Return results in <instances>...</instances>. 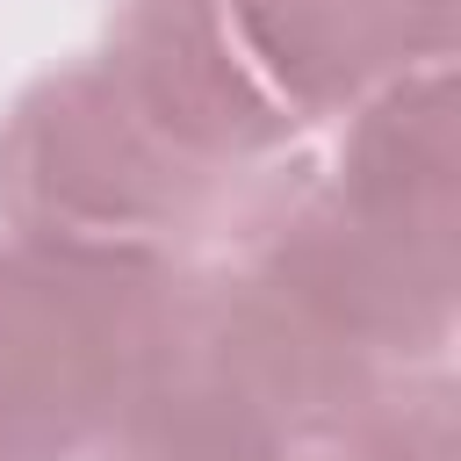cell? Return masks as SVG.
<instances>
[{
  "label": "cell",
  "instance_id": "6da1fadb",
  "mask_svg": "<svg viewBox=\"0 0 461 461\" xmlns=\"http://www.w3.org/2000/svg\"><path fill=\"white\" fill-rule=\"evenodd\" d=\"M303 324L382 375L447 367L454 346V65H425L252 166L209 245Z\"/></svg>",
  "mask_w": 461,
  "mask_h": 461
},
{
  "label": "cell",
  "instance_id": "7a4b0ae2",
  "mask_svg": "<svg viewBox=\"0 0 461 461\" xmlns=\"http://www.w3.org/2000/svg\"><path fill=\"white\" fill-rule=\"evenodd\" d=\"M245 173L180 151L86 50L36 72L0 115V230L194 259Z\"/></svg>",
  "mask_w": 461,
  "mask_h": 461
},
{
  "label": "cell",
  "instance_id": "3957f363",
  "mask_svg": "<svg viewBox=\"0 0 461 461\" xmlns=\"http://www.w3.org/2000/svg\"><path fill=\"white\" fill-rule=\"evenodd\" d=\"M187 259L0 230V461H94Z\"/></svg>",
  "mask_w": 461,
  "mask_h": 461
},
{
  "label": "cell",
  "instance_id": "277c9868",
  "mask_svg": "<svg viewBox=\"0 0 461 461\" xmlns=\"http://www.w3.org/2000/svg\"><path fill=\"white\" fill-rule=\"evenodd\" d=\"M216 22L295 144L454 58V0H216Z\"/></svg>",
  "mask_w": 461,
  "mask_h": 461
},
{
  "label": "cell",
  "instance_id": "5b68a950",
  "mask_svg": "<svg viewBox=\"0 0 461 461\" xmlns=\"http://www.w3.org/2000/svg\"><path fill=\"white\" fill-rule=\"evenodd\" d=\"M274 461H454V382L447 367L389 375L375 396L324 418Z\"/></svg>",
  "mask_w": 461,
  "mask_h": 461
}]
</instances>
